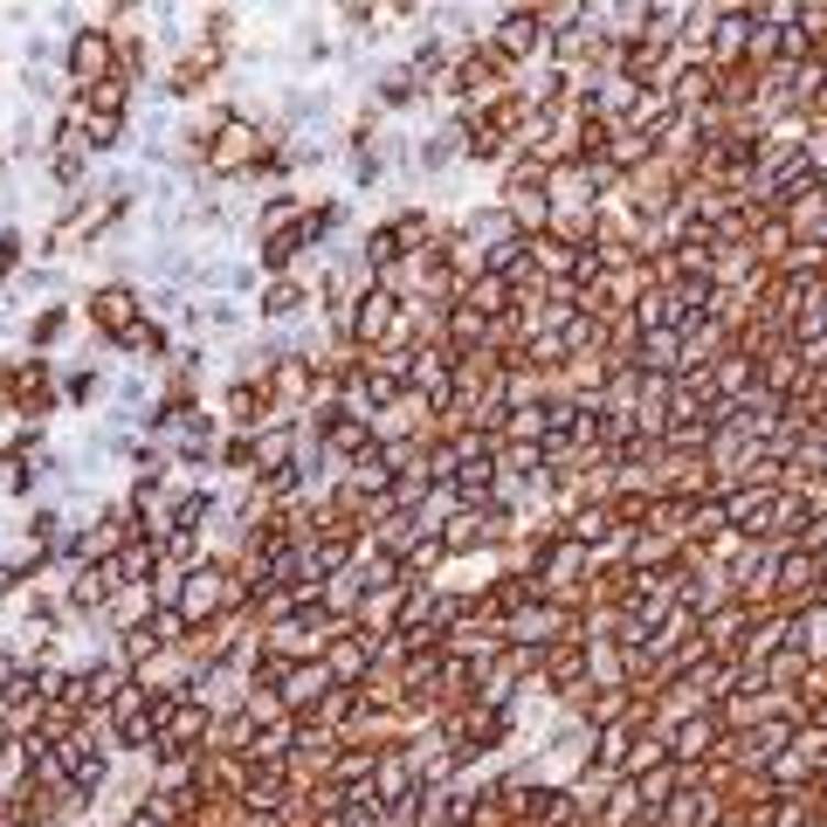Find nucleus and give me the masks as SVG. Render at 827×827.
<instances>
[{"instance_id":"obj_1","label":"nucleus","mask_w":827,"mask_h":827,"mask_svg":"<svg viewBox=\"0 0 827 827\" xmlns=\"http://www.w3.org/2000/svg\"><path fill=\"white\" fill-rule=\"evenodd\" d=\"M214 710L200 704V696H173L166 717H159V745H152V759H207L214 752Z\"/></svg>"},{"instance_id":"obj_2","label":"nucleus","mask_w":827,"mask_h":827,"mask_svg":"<svg viewBox=\"0 0 827 827\" xmlns=\"http://www.w3.org/2000/svg\"><path fill=\"white\" fill-rule=\"evenodd\" d=\"M255 152H263V132H255L249 118H221L214 124V145H200V159L214 166V173H242Z\"/></svg>"},{"instance_id":"obj_3","label":"nucleus","mask_w":827,"mask_h":827,"mask_svg":"<svg viewBox=\"0 0 827 827\" xmlns=\"http://www.w3.org/2000/svg\"><path fill=\"white\" fill-rule=\"evenodd\" d=\"M111 48H118V42L103 35V29H84V35L69 42V69H76V84H84V90H90V84H111V76H118V69H111Z\"/></svg>"},{"instance_id":"obj_4","label":"nucleus","mask_w":827,"mask_h":827,"mask_svg":"<svg viewBox=\"0 0 827 827\" xmlns=\"http://www.w3.org/2000/svg\"><path fill=\"white\" fill-rule=\"evenodd\" d=\"M90 318L111 331V339H132V331H139V297L132 290H97L90 297Z\"/></svg>"},{"instance_id":"obj_5","label":"nucleus","mask_w":827,"mask_h":827,"mask_svg":"<svg viewBox=\"0 0 827 827\" xmlns=\"http://www.w3.org/2000/svg\"><path fill=\"white\" fill-rule=\"evenodd\" d=\"M297 304H310V297L297 290V283H276V290H269V304H263V310H269V318H283V310H297Z\"/></svg>"},{"instance_id":"obj_6","label":"nucleus","mask_w":827,"mask_h":827,"mask_svg":"<svg viewBox=\"0 0 827 827\" xmlns=\"http://www.w3.org/2000/svg\"><path fill=\"white\" fill-rule=\"evenodd\" d=\"M14 249H21L14 235H0V269H14Z\"/></svg>"},{"instance_id":"obj_7","label":"nucleus","mask_w":827,"mask_h":827,"mask_svg":"<svg viewBox=\"0 0 827 827\" xmlns=\"http://www.w3.org/2000/svg\"><path fill=\"white\" fill-rule=\"evenodd\" d=\"M345 827H386L379 814H345Z\"/></svg>"},{"instance_id":"obj_8","label":"nucleus","mask_w":827,"mask_h":827,"mask_svg":"<svg viewBox=\"0 0 827 827\" xmlns=\"http://www.w3.org/2000/svg\"><path fill=\"white\" fill-rule=\"evenodd\" d=\"M8 586H14V573H8V565H0V600H8Z\"/></svg>"}]
</instances>
